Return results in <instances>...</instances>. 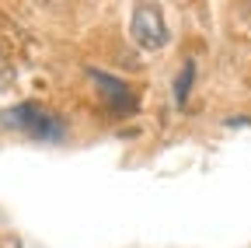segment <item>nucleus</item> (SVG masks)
<instances>
[{
  "mask_svg": "<svg viewBox=\"0 0 251 248\" xmlns=\"http://www.w3.org/2000/svg\"><path fill=\"white\" fill-rule=\"evenodd\" d=\"M0 126L21 130V133L35 137V140H46V143H56V140H63V133H67L63 119L52 115L49 109L35 105V102H21V105L7 109V112H0Z\"/></svg>",
  "mask_w": 251,
  "mask_h": 248,
  "instance_id": "f257e3e1",
  "label": "nucleus"
},
{
  "mask_svg": "<svg viewBox=\"0 0 251 248\" xmlns=\"http://www.w3.org/2000/svg\"><path fill=\"white\" fill-rule=\"evenodd\" d=\"M129 35H133V42H136L140 49H147V53L164 49L168 39H171L164 11L157 7V4H140V7L133 11V18H129Z\"/></svg>",
  "mask_w": 251,
  "mask_h": 248,
  "instance_id": "f03ea898",
  "label": "nucleus"
},
{
  "mask_svg": "<svg viewBox=\"0 0 251 248\" xmlns=\"http://www.w3.org/2000/svg\"><path fill=\"white\" fill-rule=\"evenodd\" d=\"M87 77L94 81V87H98V95L105 98V105L112 109V115L126 119V115H133L136 112V95L129 87H126L119 77L105 74V70H87Z\"/></svg>",
  "mask_w": 251,
  "mask_h": 248,
  "instance_id": "7ed1b4c3",
  "label": "nucleus"
},
{
  "mask_svg": "<svg viewBox=\"0 0 251 248\" xmlns=\"http://www.w3.org/2000/svg\"><path fill=\"white\" fill-rule=\"evenodd\" d=\"M192 81H196V63L188 59V63H181L178 81H175V105H178V109L188 105V95H192Z\"/></svg>",
  "mask_w": 251,
  "mask_h": 248,
  "instance_id": "20e7f679",
  "label": "nucleus"
},
{
  "mask_svg": "<svg viewBox=\"0 0 251 248\" xmlns=\"http://www.w3.org/2000/svg\"><path fill=\"white\" fill-rule=\"evenodd\" d=\"M0 63H4V56H0Z\"/></svg>",
  "mask_w": 251,
  "mask_h": 248,
  "instance_id": "39448f33",
  "label": "nucleus"
}]
</instances>
